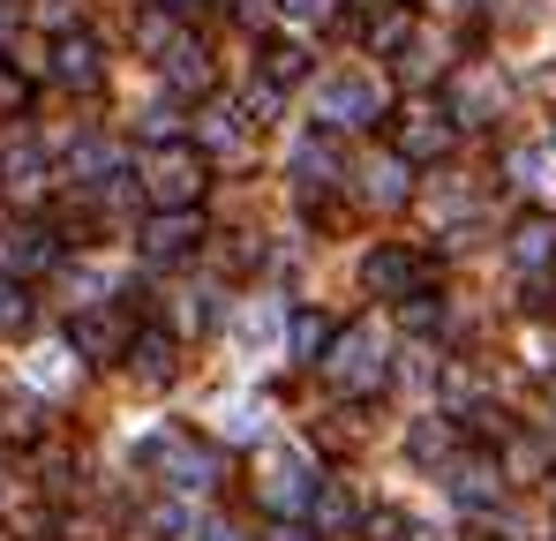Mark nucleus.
I'll use <instances>...</instances> for the list:
<instances>
[{
  "label": "nucleus",
  "mask_w": 556,
  "mask_h": 541,
  "mask_svg": "<svg viewBox=\"0 0 556 541\" xmlns=\"http://www.w3.org/2000/svg\"><path fill=\"white\" fill-rule=\"evenodd\" d=\"M136 466L159 474L174 496H203V489H218V451L195 444V437H174V429L143 437V444H136Z\"/></svg>",
  "instance_id": "1"
},
{
  "label": "nucleus",
  "mask_w": 556,
  "mask_h": 541,
  "mask_svg": "<svg viewBox=\"0 0 556 541\" xmlns=\"http://www.w3.org/2000/svg\"><path fill=\"white\" fill-rule=\"evenodd\" d=\"M136 180H143V196L159 211H195V196H203V151L195 143H159Z\"/></svg>",
  "instance_id": "2"
},
{
  "label": "nucleus",
  "mask_w": 556,
  "mask_h": 541,
  "mask_svg": "<svg viewBox=\"0 0 556 541\" xmlns=\"http://www.w3.org/2000/svg\"><path fill=\"white\" fill-rule=\"evenodd\" d=\"M324 376H331L339 391H354V399H362V391H383V376H391V368H383V347H376L369 324H346V331L331 339V354H324Z\"/></svg>",
  "instance_id": "3"
},
{
  "label": "nucleus",
  "mask_w": 556,
  "mask_h": 541,
  "mask_svg": "<svg viewBox=\"0 0 556 541\" xmlns=\"http://www.w3.org/2000/svg\"><path fill=\"white\" fill-rule=\"evenodd\" d=\"M256 496L271 504L278 519H316L324 481H308V466H301L293 451H278V458H264V489H256Z\"/></svg>",
  "instance_id": "4"
},
{
  "label": "nucleus",
  "mask_w": 556,
  "mask_h": 541,
  "mask_svg": "<svg viewBox=\"0 0 556 541\" xmlns=\"http://www.w3.org/2000/svg\"><path fill=\"white\" fill-rule=\"evenodd\" d=\"M316 113H324V128H369V121H383V84L376 76H339V84L316 90Z\"/></svg>",
  "instance_id": "5"
},
{
  "label": "nucleus",
  "mask_w": 556,
  "mask_h": 541,
  "mask_svg": "<svg viewBox=\"0 0 556 541\" xmlns=\"http://www.w3.org/2000/svg\"><path fill=\"white\" fill-rule=\"evenodd\" d=\"M362 286H369L376 301H414L421 293V256L399 249V241H376L369 256H362Z\"/></svg>",
  "instance_id": "6"
},
{
  "label": "nucleus",
  "mask_w": 556,
  "mask_h": 541,
  "mask_svg": "<svg viewBox=\"0 0 556 541\" xmlns=\"http://www.w3.org/2000/svg\"><path fill=\"white\" fill-rule=\"evenodd\" d=\"M195 241H203V218L195 211H151L143 234H136V249L151 264H181V256H195Z\"/></svg>",
  "instance_id": "7"
},
{
  "label": "nucleus",
  "mask_w": 556,
  "mask_h": 541,
  "mask_svg": "<svg viewBox=\"0 0 556 541\" xmlns=\"http://www.w3.org/2000/svg\"><path fill=\"white\" fill-rule=\"evenodd\" d=\"M46 68H53V84H68V90H98L105 53H98L91 30H61V38H53V53H46Z\"/></svg>",
  "instance_id": "8"
},
{
  "label": "nucleus",
  "mask_w": 556,
  "mask_h": 541,
  "mask_svg": "<svg viewBox=\"0 0 556 541\" xmlns=\"http://www.w3.org/2000/svg\"><path fill=\"white\" fill-rule=\"evenodd\" d=\"M391 151H399L406 166H437V159L452 151V121H437V113H399V121H391Z\"/></svg>",
  "instance_id": "9"
},
{
  "label": "nucleus",
  "mask_w": 556,
  "mask_h": 541,
  "mask_svg": "<svg viewBox=\"0 0 556 541\" xmlns=\"http://www.w3.org/2000/svg\"><path fill=\"white\" fill-rule=\"evenodd\" d=\"M128 339H136V331H121V324H113V316H98V309L68 316V347H76L84 361H121V354H128Z\"/></svg>",
  "instance_id": "10"
},
{
  "label": "nucleus",
  "mask_w": 556,
  "mask_h": 541,
  "mask_svg": "<svg viewBox=\"0 0 556 541\" xmlns=\"http://www.w3.org/2000/svg\"><path fill=\"white\" fill-rule=\"evenodd\" d=\"M511 264L519 270H556V218L549 211H527L511 226Z\"/></svg>",
  "instance_id": "11"
},
{
  "label": "nucleus",
  "mask_w": 556,
  "mask_h": 541,
  "mask_svg": "<svg viewBox=\"0 0 556 541\" xmlns=\"http://www.w3.org/2000/svg\"><path fill=\"white\" fill-rule=\"evenodd\" d=\"M61 264V241H53V226H15L8 234V278H38V270Z\"/></svg>",
  "instance_id": "12"
},
{
  "label": "nucleus",
  "mask_w": 556,
  "mask_h": 541,
  "mask_svg": "<svg viewBox=\"0 0 556 541\" xmlns=\"http://www.w3.org/2000/svg\"><path fill=\"white\" fill-rule=\"evenodd\" d=\"M496 496H504V474H496L489 458H459V466H452V504H466V512H496Z\"/></svg>",
  "instance_id": "13"
},
{
  "label": "nucleus",
  "mask_w": 556,
  "mask_h": 541,
  "mask_svg": "<svg viewBox=\"0 0 556 541\" xmlns=\"http://www.w3.org/2000/svg\"><path fill=\"white\" fill-rule=\"evenodd\" d=\"M68 174L84 180V188H105V180H121L128 174V159H121V151H113V143H105V136H84V143H76V151H68Z\"/></svg>",
  "instance_id": "14"
},
{
  "label": "nucleus",
  "mask_w": 556,
  "mask_h": 541,
  "mask_svg": "<svg viewBox=\"0 0 556 541\" xmlns=\"http://www.w3.org/2000/svg\"><path fill=\"white\" fill-rule=\"evenodd\" d=\"M362 196H369L376 211H399L406 196H414V180H406V159L391 151V159H369L362 166Z\"/></svg>",
  "instance_id": "15"
},
{
  "label": "nucleus",
  "mask_w": 556,
  "mask_h": 541,
  "mask_svg": "<svg viewBox=\"0 0 556 541\" xmlns=\"http://www.w3.org/2000/svg\"><path fill=\"white\" fill-rule=\"evenodd\" d=\"M331 339H339V331H331V324H324L316 309H293V316H286V347H293V361L324 368V354H331Z\"/></svg>",
  "instance_id": "16"
},
{
  "label": "nucleus",
  "mask_w": 556,
  "mask_h": 541,
  "mask_svg": "<svg viewBox=\"0 0 556 541\" xmlns=\"http://www.w3.org/2000/svg\"><path fill=\"white\" fill-rule=\"evenodd\" d=\"M339 174H346V159H339V143H316V136H308V143L293 151V180H301L308 196H316V188H331Z\"/></svg>",
  "instance_id": "17"
},
{
  "label": "nucleus",
  "mask_w": 556,
  "mask_h": 541,
  "mask_svg": "<svg viewBox=\"0 0 556 541\" xmlns=\"http://www.w3.org/2000/svg\"><path fill=\"white\" fill-rule=\"evenodd\" d=\"M121 361H128L143 383H166V376H174V339H166V331H136Z\"/></svg>",
  "instance_id": "18"
},
{
  "label": "nucleus",
  "mask_w": 556,
  "mask_h": 541,
  "mask_svg": "<svg viewBox=\"0 0 556 541\" xmlns=\"http://www.w3.org/2000/svg\"><path fill=\"white\" fill-rule=\"evenodd\" d=\"M241 143V105H203V121H195V151H233Z\"/></svg>",
  "instance_id": "19"
},
{
  "label": "nucleus",
  "mask_w": 556,
  "mask_h": 541,
  "mask_svg": "<svg viewBox=\"0 0 556 541\" xmlns=\"http://www.w3.org/2000/svg\"><path fill=\"white\" fill-rule=\"evenodd\" d=\"M166 84L174 90H211V53H203L195 38H181V46L166 53Z\"/></svg>",
  "instance_id": "20"
},
{
  "label": "nucleus",
  "mask_w": 556,
  "mask_h": 541,
  "mask_svg": "<svg viewBox=\"0 0 556 541\" xmlns=\"http://www.w3.org/2000/svg\"><path fill=\"white\" fill-rule=\"evenodd\" d=\"M369 53H399V61L414 53V15H406V8H391V15L369 23Z\"/></svg>",
  "instance_id": "21"
},
{
  "label": "nucleus",
  "mask_w": 556,
  "mask_h": 541,
  "mask_svg": "<svg viewBox=\"0 0 556 541\" xmlns=\"http://www.w3.org/2000/svg\"><path fill=\"white\" fill-rule=\"evenodd\" d=\"M308 76V53L293 46V38H278V46H264V84H278V90H293Z\"/></svg>",
  "instance_id": "22"
},
{
  "label": "nucleus",
  "mask_w": 556,
  "mask_h": 541,
  "mask_svg": "<svg viewBox=\"0 0 556 541\" xmlns=\"http://www.w3.org/2000/svg\"><path fill=\"white\" fill-rule=\"evenodd\" d=\"M0 180H8V188H46V151H38V143H15V151L0 159Z\"/></svg>",
  "instance_id": "23"
},
{
  "label": "nucleus",
  "mask_w": 556,
  "mask_h": 541,
  "mask_svg": "<svg viewBox=\"0 0 556 541\" xmlns=\"http://www.w3.org/2000/svg\"><path fill=\"white\" fill-rule=\"evenodd\" d=\"M181 46V30H174V8H151V15H136V53H174Z\"/></svg>",
  "instance_id": "24"
},
{
  "label": "nucleus",
  "mask_w": 556,
  "mask_h": 541,
  "mask_svg": "<svg viewBox=\"0 0 556 541\" xmlns=\"http://www.w3.org/2000/svg\"><path fill=\"white\" fill-rule=\"evenodd\" d=\"M399 316H406V331H414V339H429V331H444V293H429V286H421L414 301H399Z\"/></svg>",
  "instance_id": "25"
},
{
  "label": "nucleus",
  "mask_w": 556,
  "mask_h": 541,
  "mask_svg": "<svg viewBox=\"0 0 556 541\" xmlns=\"http://www.w3.org/2000/svg\"><path fill=\"white\" fill-rule=\"evenodd\" d=\"M143 143H151V151H159V143H181V105H174V98L143 105Z\"/></svg>",
  "instance_id": "26"
},
{
  "label": "nucleus",
  "mask_w": 556,
  "mask_h": 541,
  "mask_svg": "<svg viewBox=\"0 0 556 541\" xmlns=\"http://www.w3.org/2000/svg\"><path fill=\"white\" fill-rule=\"evenodd\" d=\"M38 437V406L30 399H0V444H30Z\"/></svg>",
  "instance_id": "27"
},
{
  "label": "nucleus",
  "mask_w": 556,
  "mask_h": 541,
  "mask_svg": "<svg viewBox=\"0 0 556 541\" xmlns=\"http://www.w3.org/2000/svg\"><path fill=\"white\" fill-rule=\"evenodd\" d=\"M406 451H414L421 466H437V458H452V422H421V429L406 437Z\"/></svg>",
  "instance_id": "28"
},
{
  "label": "nucleus",
  "mask_w": 556,
  "mask_h": 541,
  "mask_svg": "<svg viewBox=\"0 0 556 541\" xmlns=\"http://www.w3.org/2000/svg\"><path fill=\"white\" fill-rule=\"evenodd\" d=\"M0 331H8V339L30 331V293H23V278H0Z\"/></svg>",
  "instance_id": "29"
},
{
  "label": "nucleus",
  "mask_w": 556,
  "mask_h": 541,
  "mask_svg": "<svg viewBox=\"0 0 556 541\" xmlns=\"http://www.w3.org/2000/svg\"><path fill=\"white\" fill-rule=\"evenodd\" d=\"M346 519H354V504H346V489H339V481H324V496H316V527H324V534H339Z\"/></svg>",
  "instance_id": "30"
},
{
  "label": "nucleus",
  "mask_w": 556,
  "mask_h": 541,
  "mask_svg": "<svg viewBox=\"0 0 556 541\" xmlns=\"http://www.w3.org/2000/svg\"><path fill=\"white\" fill-rule=\"evenodd\" d=\"M23 105H30V76H23V68H8V61H0V121H15V113H23Z\"/></svg>",
  "instance_id": "31"
},
{
  "label": "nucleus",
  "mask_w": 556,
  "mask_h": 541,
  "mask_svg": "<svg viewBox=\"0 0 556 541\" xmlns=\"http://www.w3.org/2000/svg\"><path fill=\"white\" fill-rule=\"evenodd\" d=\"M241 113H249V121L264 128V121L278 113V84H249V90H241Z\"/></svg>",
  "instance_id": "32"
},
{
  "label": "nucleus",
  "mask_w": 556,
  "mask_h": 541,
  "mask_svg": "<svg viewBox=\"0 0 556 541\" xmlns=\"http://www.w3.org/2000/svg\"><path fill=\"white\" fill-rule=\"evenodd\" d=\"M181 324L211 331V324H218V293H188V301H181Z\"/></svg>",
  "instance_id": "33"
},
{
  "label": "nucleus",
  "mask_w": 556,
  "mask_h": 541,
  "mask_svg": "<svg viewBox=\"0 0 556 541\" xmlns=\"http://www.w3.org/2000/svg\"><path fill=\"white\" fill-rule=\"evenodd\" d=\"M151 534H166V541L188 534V512H181V504H159V512H151Z\"/></svg>",
  "instance_id": "34"
},
{
  "label": "nucleus",
  "mask_w": 556,
  "mask_h": 541,
  "mask_svg": "<svg viewBox=\"0 0 556 541\" xmlns=\"http://www.w3.org/2000/svg\"><path fill=\"white\" fill-rule=\"evenodd\" d=\"M369 541H406V519L399 512H369Z\"/></svg>",
  "instance_id": "35"
},
{
  "label": "nucleus",
  "mask_w": 556,
  "mask_h": 541,
  "mask_svg": "<svg viewBox=\"0 0 556 541\" xmlns=\"http://www.w3.org/2000/svg\"><path fill=\"white\" fill-rule=\"evenodd\" d=\"M233 23H249V30H264V23H271V0H233Z\"/></svg>",
  "instance_id": "36"
},
{
  "label": "nucleus",
  "mask_w": 556,
  "mask_h": 541,
  "mask_svg": "<svg viewBox=\"0 0 556 541\" xmlns=\"http://www.w3.org/2000/svg\"><path fill=\"white\" fill-rule=\"evenodd\" d=\"M286 15H301V23H324V0H278Z\"/></svg>",
  "instance_id": "37"
},
{
  "label": "nucleus",
  "mask_w": 556,
  "mask_h": 541,
  "mask_svg": "<svg viewBox=\"0 0 556 541\" xmlns=\"http://www.w3.org/2000/svg\"><path fill=\"white\" fill-rule=\"evenodd\" d=\"M195 541H241V527H233V519H211V527H203Z\"/></svg>",
  "instance_id": "38"
},
{
  "label": "nucleus",
  "mask_w": 556,
  "mask_h": 541,
  "mask_svg": "<svg viewBox=\"0 0 556 541\" xmlns=\"http://www.w3.org/2000/svg\"><path fill=\"white\" fill-rule=\"evenodd\" d=\"M159 8H174V15H188V8H203V0H159Z\"/></svg>",
  "instance_id": "39"
},
{
  "label": "nucleus",
  "mask_w": 556,
  "mask_h": 541,
  "mask_svg": "<svg viewBox=\"0 0 556 541\" xmlns=\"http://www.w3.org/2000/svg\"><path fill=\"white\" fill-rule=\"evenodd\" d=\"M8 30H15V15H8V8H0V38H8Z\"/></svg>",
  "instance_id": "40"
},
{
  "label": "nucleus",
  "mask_w": 556,
  "mask_h": 541,
  "mask_svg": "<svg viewBox=\"0 0 556 541\" xmlns=\"http://www.w3.org/2000/svg\"><path fill=\"white\" fill-rule=\"evenodd\" d=\"M549 151H556V121H549Z\"/></svg>",
  "instance_id": "41"
},
{
  "label": "nucleus",
  "mask_w": 556,
  "mask_h": 541,
  "mask_svg": "<svg viewBox=\"0 0 556 541\" xmlns=\"http://www.w3.org/2000/svg\"><path fill=\"white\" fill-rule=\"evenodd\" d=\"M459 8H481V0H459Z\"/></svg>",
  "instance_id": "42"
}]
</instances>
